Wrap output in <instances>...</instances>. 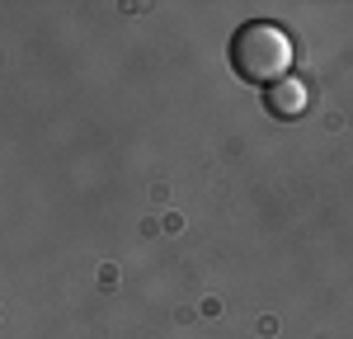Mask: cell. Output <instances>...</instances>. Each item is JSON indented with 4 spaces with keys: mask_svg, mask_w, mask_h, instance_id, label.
Masks as SVG:
<instances>
[{
    "mask_svg": "<svg viewBox=\"0 0 353 339\" xmlns=\"http://www.w3.org/2000/svg\"><path fill=\"white\" fill-rule=\"evenodd\" d=\"M231 66H236V76L250 85H278L288 81V71H292V43H288V33L269 19H250L231 33Z\"/></svg>",
    "mask_w": 353,
    "mask_h": 339,
    "instance_id": "cell-1",
    "label": "cell"
},
{
    "mask_svg": "<svg viewBox=\"0 0 353 339\" xmlns=\"http://www.w3.org/2000/svg\"><path fill=\"white\" fill-rule=\"evenodd\" d=\"M269 113H278V118H297V113H306V85L278 81L269 90Z\"/></svg>",
    "mask_w": 353,
    "mask_h": 339,
    "instance_id": "cell-2",
    "label": "cell"
}]
</instances>
